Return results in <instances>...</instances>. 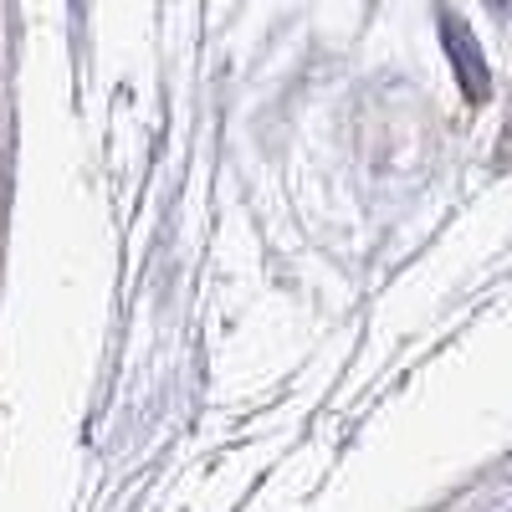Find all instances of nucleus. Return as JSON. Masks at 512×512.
Here are the masks:
<instances>
[{
    "instance_id": "1",
    "label": "nucleus",
    "mask_w": 512,
    "mask_h": 512,
    "mask_svg": "<svg viewBox=\"0 0 512 512\" xmlns=\"http://www.w3.org/2000/svg\"><path fill=\"white\" fill-rule=\"evenodd\" d=\"M502 149H507V159H512V128H507V139H502Z\"/></svg>"
}]
</instances>
